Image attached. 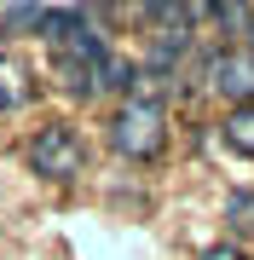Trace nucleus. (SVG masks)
I'll list each match as a JSON object with an SVG mask.
<instances>
[{
	"instance_id": "1",
	"label": "nucleus",
	"mask_w": 254,
	"mask_h": 260,
	"mask_svg": "<svg viewBox=\"0 0 254 260\" xmlns=\"http://www.w3.org/2000/svg\"><path fill=\"white\" fill-rule=\"evenodd\" d=\"M110 145L122 150L127 162H151L162 145H168V110H162V99H144V93H133L116 104V116H110Z\"/></svg>"
},
{
	"instance_id": "2",
	"label": "nucleus",
	"mask_w": 254,
	"mask_h": 260,
	"mask_svg": "<svg viewBox=\"0 0 254 260\" xmlns=\"http://www.w3.org/2000/svg\"><path fill=\"white\" fill-rule=\"evenodd\" d=\"M29 168H35L41 179H52V185L76 179L81 168H87L81 133L69 127V121H47V127H35V139H29Z\"/></svg>"
},
{
	"instance_id": "3",
	"label": "nucleus",
	"mask_w": 254,
	"mask_h": 260,
	"mask_svg": "<svg viewBox=\"0 0 254 260\" xmlns=\"http://www.w3.org/2000/svg\"><path fill=\"white\" fill-rule=\"evenodd\" d=\"M208 87H214L231 110L254 104V58L243 47H220L214 58H208Z\"/></svg>"
},
{
	"instance_id": "4",
	"label": "nucleus",
	"mask_w": 254,
	"mask_h": 260,
	"mask_svg": "<svg viewBox=\"0 0 254 260\" xmlns=\"http://www.w3.org/2000/svg\"><path fill=\"white\" fill-rule=\"evenodd\" d=\"M29 99H35V75H29L18 58H6V52H0V116L23 110Z\"/></svg>"
},
{
	"instance_id": "5",
	"label": "nucleus",
	"mask_w": 254,
	"mask_h": 260,
	"mask_svg": "<svg viewBox=\"0 0 254 260\" xmlns=\"http://www.w3.org/2000/svg\"><path fill=\"white\" fill-rule=\"evenodd\" d=\"M133 81H139V64L122 58V52H104L93 64V93H127L133 99Z\"/></svg>"
},
{
	"instance_id": "6",
	"label": "nucleus",
	"mask_w": 254,
	"mask_h": 260,
	"mask_svg": "<svg viewBox=\"0 0 254 260\" xmlns=\"http://www.w3.org/2000/svg\"><path fill=\"white\" fill-rule=\"evenodd\" d=\"M220 139H226L237 156H254V104H243V110H231L220 121Z\"/></svg>"
},
{
	"instance_id": "7",
	"label": "nucleus",
	"mask_w": 254,
	"mask_h": 260,
	"mask_svg": "<svg viewBox=\"0 0 254 260\" xmlns=\"http://www.w3.org/2000/svg\"><path fill=\"white\" fill-rule=\"evenodd\" d=\"M226 225L231 232H254V191H237L226 203Z\"/></svg>"
},
{
	"instance_id": "8",
	"label": "nucleus",
	"mask_w": 254,
	"mask_h": 260,
	"mask_svg": "<svg viewBox=\"0 0 254 260\" xmlns=\"http://www.w3.org/2000/svg\"><path fill=\"white\" fill-rule=\"evenodd\" d=\"M41 12L47 6H6L0 12V29H41Z\"/></svg>"
},
{
	"instance_id": "9",
	"label": "nucleus",
	"mask_w": 254,
	"mask_h": 260,
	"mask_svg": "<svg viewBox=\"0 0 254 260\" xmlns=\"http://www.w3.org/2000/svg\"><path fill=\"white\" fill-rule=\"evenodd\" d=\"M202 260H243V249H237V243H214Z\"/></svg>"
},
{
	"instance_id": "10",
	"label": "nucleus",
	"mask_w": 254,
	"mask_h": 260,
	"mask_svg": "<svg viewBox=\"0 0 254 260\" xmlns=\"http://www.w3.org/2000/svg\"><path fill=\"white\" fill-rule=\"evenodd\" d=\"M243 52H248V58H254V23H248V47H243Z\"/></svg>"
}]
</instances>
